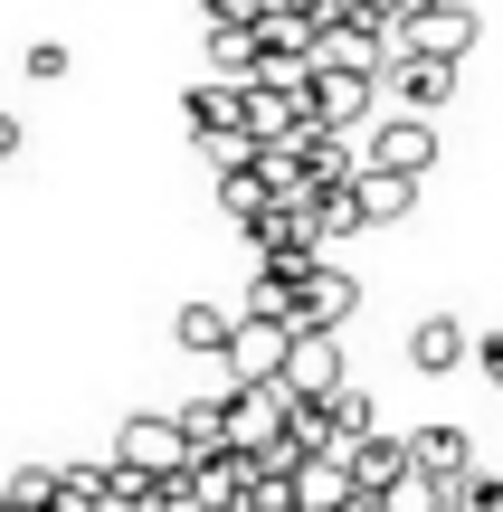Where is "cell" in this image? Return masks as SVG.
I'll use <instances>...</instances> for the list:
<instances>
[{
  "label": "cell",
  "instance_id": "cell-1",
  "mask_svg": "<svg viewBox=\"0 0 503 512\" xmlns=\"http://www.w3.org/2000/svg\"><path fill=\"white\" fill-rule=\"evenodd\" d=\"M475 48V10L466 0H409V10L390 19V57H466Z\"/></svg>",
  "mask_w": 503,
  "mask_h": 512
},
{
  "label": "cell",
  "instance_id": "cell-2",
  "mask_svg": "<svg viewBox=\"0 0 503 512\" xmlns=\"http://www.w3.org/2000/svg\"><path fill=\"white\" fill-rule=\"evenodd\" d=\"M114 465L143 475V484H181L190 475V446H181L171 418H124V427H114Z\"/></svg>",
  "mask_w": 503,
  "mask_h": 512
},
{
  "label": "cell",
  "instance_id": "cell-3",
  "mask_svg": "<svg viewBox=\"0 0 503 512\" xmlns=\"http://www.w3.org/2000/svg\"><path fill=\"white\" fill-rule=\"evenodd\" d=\"M371 105H380V76H352V67H314V86H304V124L314 133L371 124Z\"/></svg>",
  "mask_w": 503,
  "mask_h": 512
},
{
  "label": "cell",
  "instance_id": "cell-4",
  "mask_svg": "<svg viewBox=\"0 0 503 512\" xmlns=\"http://www.w3.org/2000/svg\"><path fill=\"white\" fill-rule=\"evenodd\" d=\"M428 162H437V124H428V114H380L371 143H361V171H399V181H418Z\"/></svg>",
  "mask_w": 503,
  "mask_h": 512
},
{
  "label": "cell",
  "instance_id": "cell-5",
  "mask_svg": "<svg viewBox=\"0 0 503 512\" xmlns=\"http://www.w3.org/2000/svg\"><path fill=\"white\" fill-rule=\"evenodd\" d=\"M285 342L295 332L285 323H247V313H228V389H276V370H285Z\"/></svg>",
  "mask_w": 503,
  "mask_h": 512
},
{
  "label": "cell",
  "instance_id": "cell-6",
  "mask_svg": "<svg viewBox=\"0 0 503 512\" xmlns=\"http://www.w3.org/2000/svg\"><path fill=\"white\" fill-rule=\"evenodd\" d=\"M276 446H295L285 437V389H228V456H276Z\"/></svg>",
  "mask_w": 503,
  "mask_h": 512
},
{
  "label": "cell",
  "instance_id": "cell-7",
  "mask_svg": "<svg viewBox=\"0 0 503 512\" xmlns=\"http://www.w3.org/2000/svg\"><path fill=\"white\" fill-rule=\"evenodd\" d=\"M276 389H285V399H333V389H342V342H333V332H295Z\"/></svg>",
  "mask_w": 503,
  "mask_h": 512
},
{
  "label": "cell",
  "instance_id": "cell-8",
  "mask_svg": "<svg viewBox=\"0 0 503 512\" xmlns=\"http://www.w3.org/2000/svg\"><path fill=\"white\" fill-rule=\"evenodd\" d=\"M352 304H361L352 275H342V266H314L295 285V332H342V323H352Z\"/></svg>",
  "mask_w": 503,
  "mask_h": 512
},
{
  "label": "cell",
  "instance_id": "cell-9",
  "mask_svg": "<svg viewBox=\"0 0 503 512\" xmlns=\"http://www.w3.org/2000/svg\"><path fill=\"white\" fill-rule=\"evenodd\" d=\"M181 503L190 512H238L247 503V456H190V475H181Z\"/></svg>",
  "mask_w": 503,
  "mask_h": 512
},
{
  "label": "cell",
  "instance_id": "cell-10",
  "mask_svg": "<svg viewBox=\"0 0 503 512\" xmlns=\"http://www.w3.org/2000/svg\"><path fill=\"white\" fill-rule=\"evenodd\" d=\"M380 86L399 95V114H437V105L456 95V67H447V57H390Z\"/></svg>",
  "mask_w": 503,
  "mask_h": 512
},
{
  "label": "cell",
  "instance_id": "cell-11",
  "mask_svg": "<svg viewBox=\"0 0 503 512\" xmlns=\"http://www.w3.org/2000/svg\"><path fill=\"white\" fill-rule=\"evenodd\" d=\"M399 446H409V465L437 475V484H466L475 475V437H466V427H418V437H399Z\"/></svg>",
  "mask_w": 503,
  "mask_h": 512
},
{
  "label": "cell",
  "instance_id": "cell-12",
  "mask_svg": "<svg viewBox=\"0 0 503 512\" xmlns=\"http://www.w3.org/2000/svg\"><path fill=\"white\" fill-rule=\"evenodd\" d=\"M285 503H295V512H342V503H352V475H342V456H304L295 475H285Z\"/></svg>",
  "mask_w": 503,
  "mask_h": 512
},
{
  "label": "cell",
  "instance_id": "cell-13",
  "mask_svg": "<svg viewBox=\"0 0 503 512\" xmlns=\"http://www.w3.org/2000/svg\"><path fill=\"white\" fill-rule=\"evenodd\" d=\"M342 475H352V494H390V484L409 475V446H399V437H380V427H371V437H361L352 456H342Z\"/></svg>",
  "mask_w": 503,
  "mask_h": 512
},
{
  "label": "cell",
  "instance_id": "cell-14",
  "mask_svg": "<svg viewBox=\"0 0 503 512\" xmlns=\"http://www.w3.org/2000/svg\"><path fill=\"white\" fill-rule=\"evenodd\" d=\"M409 200H418V181H399V171H352V219L361 228L409 219Z\"/></svg>",
  "mask_w": 503,
  "mask_h": 512
},
{
  "label": "cell",
  "instance_id": "cell-15",
  "mask_svg": "<svg viewBox=\"0 0 503 512\" xmlns=\"http://www.w3.org/2000/svg\"><path fill=\"white\" fill-rule=\"evenodd\" d=\"M171 427H181L190 456H219V446H228V389H200V399H181V408H171Z\"/></svg>",
  "mask_w": 503,
  "mask_h": 512
},
{
  "label": "cell",
  "instance_id": "cell-16",
  "mask_svg": "<svg viewBox=\"0 0 503 512\" xmlns=\"http://www.w3.org/2000/svg\"><path fill=\"white\" fill-rule=\"evenodd\" d=\"M409 361L428 370V380H437V370H456V361H466V323H456V313H418V332H409Z\"/></svg>",
  "mask_w": 503,
  "mask_h": 512
},
{
  "label": "cell",
  "instance_id": "cell-17",
  "mask_svg": "<svg viewBox=\"0 0 503 512\" xmlns=\"http://www.w3.org/2000/svg\"><path fill=\"white\" fill-rule=\"evenodd\" d=\"M105 512H190V503H181V484H143L124 465H105Z\"/></svg>",
  "mask_w": 503,
  "mask_h": 512
},
{
  "label": "cell",
  "instance_id": "cell-18",
  "mask_svg": "<svg viewBox=\"0 0 503 512\" xmlns=\"http://www.w3.org/2000/svg\"><path fill=\"white\" fill-rule=\"evenodd\" d=\"M171 342L200 351V361H219V351H228V313L219 304H181V313H171Z\"/></svg>",
  "mask_w": 503,
  "mask_h": 512
},
{
  "label": "cell",
  "instance_id": "cell-19",
  "mask_svg": "<svg viewBox=\"0 0 503 512\" xmlns=\"http://www.w3.org/2000/svg\"><path fill=\"white\" fill-rule=\"evenodd\" d=\"M219 209H228V219H238V228H257L266 209H276V190L257 181V162H247V171H219Z\"/></svg>",
  "mask_w": 503,
  "mask_h": 512
},
{
  "label": "cell",
  "instance_id": "cell-20",
  "mask_svg": "<svg viewBox=\"0 0 503 512\" xmlns=\"http://www.w3.org/2000/svg\"><path fill=\"white\" fill-rule=\"evenodd\" d=\"M238 105H247V86H219V76H209V86H190V133H228L238 124Z\"/></svg>",
  "mask_w": 503,
  "mask_h": 512
},
{
  "label": "cell",
  "instance_id": "cell-21",
  "mask_svg": "<svg viewBox=\"0 0 503 512\" xmlns=\"http://www.w3.org/2000/svg\"><path fill=\"white\" fill-rule=\"evenodd\" d=\"M0 503L10 512H57V475L48 465H10V475H0Z\"/></svg>",
  "mask_w": 503,
  "mask_h": 512
},
{
  "label": "cell",
  "instance_id": "cell-22",
  "mask_svg": "<svg viewBox=\"0 0 503 512\" xmlns=\"http://www.w3.org/2000/svg\"><path fill=\"white\" fill-rule=\"evenodd\" d=\"M209 67H219V86H247V76H257V38L247 29H209Z\"/></svg>",
  "mask_w": 503,
  "mask_h": 512
},
{
  "label": "cell",
  "instance_id": "cell-23",
  "mask_svg": "<svg viewBox=\"0 0 503 512\" xmlns=\"http://www.w3.org/2000/svg\"><path fill=\"white\" fill-rule=\"evenodd\" d=\"M238 313H247V323H285V332H295V285H285V275H257Z\"/></svg>",
  "mask_w": 503,
  "mask_h": 512
},
{
  "label": "cell",
  "instance_id": "cell-24",
  "mask_svg": "<svg viewBox=\"0 0 503 512\" xmlns=\"http://www.w3.org/2000/svg\"><path fill=\"white\" fill-rule=\"evenodd\" d=\"M380 512H447V484H437V475H418V465H409V475H399L390 494H380Z\"/></svg>",
  "mask_w": 503,
  "mask_h": 512
},
{
  "label": "cell",
  "instance_id": "cell-25",
  "mask_svg": "<svg viewBox=\"0 0 503 512\" xmlns=\"http://www.w3.org/2000/svg\"><path fill=\"white\" fill-rule=\"evenodd\" d=\"M190 143H200V162H209V171H247V162H257L247 124H228V133H190Z\"/></svg>",
  "mask_w": 503,
  "mask_h": 512
},
{
  "label": "cell",
  "instance_id": "cell-26",
  "mask_svg": "<svg viewBox=\"0 0 503 512\" xmlns=\"http://www.w3.org/2000/svg\"><path fill=\"white\" fill-rule=\"evenodd\" d=\"M447 512H503V475H485V465H475L466 484H447Z\"/></svg>",
  "mask_w": 503,
  "mask_h": 512
},
{
  "label": "cell",
  "instance_id": "cell-27",
  "mask_svg": "<svg viewBox=\"0 0 503 512\" xmlns=\"http://www.w3.org/2000/svg\"><path fill=\"white\" fill-rule=\"evenodd\" d=\"M200 10H209V29H257L266 0H200Z\"/></svg>",
  "mask_w": 503,
  "mask_h": 512
},
{
  "label": "cell",
  "instance_id": "cell-28",
  "mask_svg": "<svg viewBox=\"0 0 503 512\" xmlns=\"http://www.w3.org/2000/svg\"><path fill=\"white\" fill-rule=\"evenodd\" d=\"M29 76H38V86H57V76H67V48H57V38H38V48H29Z\"/></svg>",
  "mask_w": 503,
  "mask_h": 512
},
{
  "label": "cell",
  "instance_id": "cell-29",
  "mask_svg": "<svg viewBox=\"0 0 503 512\" xmlns=\"http://www.w3.org/2000/svg\"><path fill=\"white\" fill-rule=\"evenodd\" d=\"M466 351H475V370H485V380H494V389H503V323H494V332H485V342H466Z\"/></svg>",
  "mask_w": 503,
  "mask_h": 512
},
{
  "label": "cell",
  "instance_id": "cell-30",
  "mask_svg": "<svg viewBox=\"0 0 503 512\" xmlns=\"http://www.w3.org/2000/svg\"><path fill=\"white\" fill-rule=\"evenodd\" d=\"M19 143H29V133H19V114H0V162H19Z\"/></svg>",
  "mask_w": 503,
  "mask_h": 512
},
{
  "label": "cell",
  "instance_id": "cell-31",
  "mask_svg": "<svg viewBox=\"0 0 503 512\" xmlns=\"http://www.w3.org/2000/svg\"><path fill=\"white\" fill-rule=\"evenodd\" d=\"M342 512H380V494H352V503H342Z\"/></svg>",
  "mask_w": 503,
  "mask_h": 512
},
{
  "label": "cell",
  "instance_id": "cell-32",
  "mask_svg": "<svg viewBox=\"0 0 503 512\" xmlns=\"http://www.w3.org/2000/svg\"><path fill=\"white\" fill-rule=\"evenodd\" d=\"M57 512H105V503H57Z\"/></svg>",
  "mask_w": 503,
  "mask_h": 512
},
{
  "label": "cell",
  "instance_id": "cell-33",
  "mask_svg": "<svg viewBox=\"0 0 503 512\" xmlns=\"http://www.w3.org/2000/svg\"><path fill=\"white\" fill-rule=\"evenodd\" d=\"M0 512H10V503H0Z\"/></svg>",
  "mask_w": 503,
  "mask_h": 512
}]
</instances>
